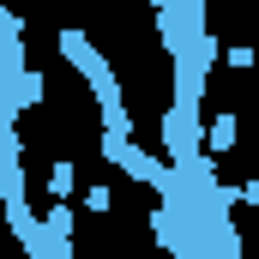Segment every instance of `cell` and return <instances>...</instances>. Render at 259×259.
I'll return each instance as SVG.
<instances>
[{
  "instance_id": "1",
  "label": "cell",
  "mask_w": 259,
  "mask_h": 259,
  "mask_svg": "<svg viewBox=\"0 0 259 259\" xmlns=\"http://www.w3.org/2000/svg\"><path fill=\"white\" fill-rule=\"evenodd\" d=\"M61 55L78 66V72H84V84L97 91L103 133H133V115L121 109V84H115V66L103 61V49H91V36H84V30H61Z\"/></svg>"
},
{
  "instance_id": "2",
  "label": "cell",
  "mask_w": 259,
  "mask_h": 259,
  "mask_svg": "<svg viewBox=\"0 0 259 259\" xmlns=\"http://www.w3.org/2000/svg\"><path fill=\"white\" fill-rule=\"evenodd\" d=\"M49 187H55V199L72 187V163H55V169H49Z\"/></svg>"
},
{
  "instance_id": "3",
  "label": "cell",
  "mask_w": 259,
  "mask_h": 259,
  "mask_svg": "<svg viewBox=\"0 0 259 259\" xmlns=\"http://www.w3.org/2000/svg\"><path fill=\"white\" fill-rule=\"evenodd\" d=\"M84 205L91 211H109V187H84Z\"/></svg>"
}]
</instances>
